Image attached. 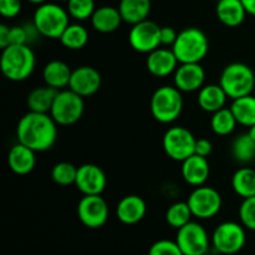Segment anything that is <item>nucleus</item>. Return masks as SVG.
I'll return each instance as SVG.
<instances>
[{
    "label": "nucleus",
    "mask_w": 255,
    "mask_h": 255,
    "mask_svg": "<svg viewBox=\"0 0 255 255\" xmlns=\"http://www.w3.org/2000/svg\"><path fill=\"white\" fill-rule=\"evenodd\" d=\"M16 138L35 152H45L56 142L57 124L50 114L29 111L17 122Z\"/></svg>",
    "instance_id": "f257e3e1"
},
{
    "label": "nucleus",
    "mask_w": 255,
    "mask_h": 255,
    "mask_svg": "<svg viewBox=\"0 0 255 255\" xmlns=\"http://www.w3.org/2000/svg\"><path fill=\"white\" fill-rule=\"evenodd\" d=\"M36 59L29 45H9L1 50L0 67L7 80L14 82L29 79L35 70Z\"/></svg>",
    "instance_id": "f03ea898"
},
{
    "label": "nucleus",
    "mask_w": 255,
    "mask_h": 255,
    "mask_svg": "<svg viewBox=\"0 0 255 255\" xmlns=\"http://www.w3.org/2000/svg\"><path fill=\"white\" fill-rule=\"evenodd\" d=\"M172 50L179 64H201L209 51V40L198 27H186L178 32Z\"/></svg>",
    "instance_id": "7ed1b4c3"
},
{
    "label": "nucleus",
    "mask_w": 255,
    "mask_h": 255,
    "mask_svg": "<svg viewBox=\"0 0 255 255\" xmlns=\"http://www.w3.org/2000/svg\"><path fill=\"white\" fill-rule=\"evenodd\" d=\"M39 35L47 39H60L62 32L70 25V14L56 2H44L37 5L32 16Z\"/></svg>",
    "instance_id": "20e7f679"
},
{
    "label": "nucleus",
    "mask_w": 255,
    "mask_h": 255,
    "mask_svg": "<svg viewBox=\"0 0 255 255\" xmlns=\"http://www.w3.org/2000/svg\"><path fill=\"white\" fill-rule=\"evenodd\" d=\"M149 110L159 124H172L176 121L183 110V96L176 86H162L153 92L149 102Z\"/></svg>",
    "instance_id": "39448f33"
},
{
    "label": "nucleus",
    "mask_w": 255,
    "mask_h": 255,
    "mask_svg": "<svg viewBox=\"0 0 255 255\" xmlns=\"http://www.w3.org/2000/svg\"><path fill=\"white\" fill-rule=\"evenodd\" d=\"M219 85L232 100L248 96L255 86L254 71L243 62H232L222 71Z\"/></svg>",
    "instance_id": "423d86ee"
},
{
    "label": "nucleus",
    "mask_w": 255,
    "mask_h": 255,
    "mask_svg": "<svg viewBox=\"0 0 255 255\" xmlns=\"http://www.w3.org/2000/svg\"><path fill=\"white\" fill-rule=\"evenodd\" d=\"M84 111V97L72 90L64 89L57 92L50 115L60 126H71L81 120Z\"/></svg>",
    "instance_id": "0eeeda50"
},
{
    "label": "nucleus",
    "mask_w": 255,
    "mask_h": 255,
    "mask_svg": "<svg viewBox=\"0 0 255 255\" xmlns=\"http://www.w3.org/2000/svg\"><path fill=\"white\" fill-rule=\"evenodd\" d=\"M247 236L243 224L237 222H223L214 229L212 244L217 253L233 255L239 253L246 244Z\"/></svg>",
    "instance_id": "6e6552de"
},
{
    "label": "nucleus",
    "mask_w": 255,
    "mask_h": 255,
    "mask_svg": "<svg viewBox=\"0 0 255 255\" xmlns=\"http://www.w3.org/2000/svg\"><path fill=\"white\" fill-rule=\"evenodd\" d=\"M197 138L188 128L182 126L171 127L163 134L162 146L171 159L183 162L194 154Z\"/></svg>",
    "instance_id": "1a4fd4ad"
},
{
    "label": "nucleus",
    "mask_w": 255,
    "mask_h": 255,
    "mask_svg": "<svg viewBox=\"0 0 255 255\" xmlns=\"http://www.w3.org/2000/svg\"><path fill=\"white\" fill-rule=\"evenodd\" d=\"M193 217L209 219L216 217L222 209V196L216 188L208 186L196 187L187 199Z\"/></svg>",
    "instance_id": "9d476101"
},
{
    "label": "nucleus",
    "mask_w": 255,
    "mask_h": 255,
    "mask_svg": "<svg viewBox=\"0 0 255 255\" xmlns=\"http://www.w3.org/2000/svg\"><path fill=\"white\" fill-rule=\"evenodd\" d=\"M176 242L183 255H204L209 252V237L202 224L189 222L178 229Z\"/></svg>",
    "instance_id": "9b49d317"
},
{
    "label": "nucleus",
    "mask_w": 255,
    "mask_h": 255,
    "mask_svg": "<svg viewBox=\"0 0 255 255\" xmlns=\"http://www.w3.org/2000/svg\"><path fill=\"white\" fill-rule=\"evenodd\" d=\"M128 42L134 51L149 54L161 46V27L148 19L132 25Z\"/></svg>",
    "instance_id": "f8f14e48"
},
{
    "label": "nucleus",
    "mask_w": 255,
    "mask_h": 255,
    "mask_svg": "<svg viewBox=\"0 0 255 255\" xmlns=\"http://www.w3.org/2000/svg\"><path fill=\"white\" fill-rule=\"evenodd\" d=\"M77 217L87 228H101L109 219L107 202L102 198L101 194L84 196L77 204Z\"/></svg>",
    "instance_id": "ddd939ff"
},
{
    "label": "nucleus",
    "mask_w": 255,
    "mask_h": 255,
    "mask_svg": "<svg viewBox=\"0 0 255 255\" xmlns=\"http://www.w3.org/2000/svg\"><path fill=\"white\" fill-rule=\"evenodd\" d=\"M75 186L84 196L102 194L107 186V177L97 164H82L77 168Z\"/></svg>",
    "instance_id": "4468645a"
},
{
    "label": "nucleus",
    "mask_w": 255,
    "mask_h": 255,
    "mask_svg": "<svg viewBox=\"0 0 255 255\" xmlns=\"http://www.w3.org/2000/svg\"><path fill=\"white\" fill-rule=\"evenodd\" d=\"M101 84V74L95 67L80 66L72 70L69 89L81 97H90L99 91Z\"/></svg>",
    "instance_id": "2eb2a0df"
},
{
    "label": "nucleus",
    "mask_w": 255,
    "mask_h": 255,
    "mask_svg": "<svg viewBox=\"0 0 255 255\" xmlns=\"http://www.w3.org/2000/svg\"><path fill=\"white\" fill-rule=\"evenodd\" d=\"M204 80L206 71L201 64H179L173 75L174 86L182 92L199 91Z\"/></svg>",
    "instance_id": "dca6fc26"
},
{
    "label": "nucleus",
    "mask_w": 255,
    "mask_h": 255,
    "mask_svg": "<svg viewBox=\"0 0 255 255\" xmlns=\"http://www.w3.org/2000/svg\"><path fill=\"white\" fill-rule=\"evenodd\" d=\"M178 64L179 61L177 60L173 50L166 47H158L154 51L149 52L146 60L147 70L156 77H167L174 74Z\"/></svg>",
    "instance_id": "f3484780"
},
{
    "label": "nucleus",
    "mask_w": 255,
    "mask_h": 255,
    "mask_svg": "<svg viewBox=\"0 0 255 255\" xmlns=\"http://www.w3.org/2000/svg\"><path fill=\"white\" fill-rule=\"evenodd\" d=\"M147 212V204L142 197L129 194L124 197L117 203L116 217L121 223L126 226H133L144 218Z\"/></svg>",
    "instance_id": "a211bd4d"
},
{
    "label": "nucleus",
    "mask_w": 255,
    "mask_h": 255,
    "mask_svg": "<svg viewBox=\"0 0 255 255\" xmlns=\"http://www.w3.org/2000/svg\"><path fill=\"white\" fill-rule=\"evenodd\" d=\"M181 172L186 183H188L189 186L199 187L203 186L208 179L211 166L206 157L194 153L182 162Z\"/></svg>",
    "instance_id": "6ab92c4d"
},
{
    "label": "nucleus",
    "mask_w": 255,
    "mask_h": 255,
    "mask_svg": "<svg viewBox=\"0 0 255 255\" xmlns=\"http://www.w3.org/2000/svg\"><path fill=\"white\" fill-rule=\"evenodd\" d=\"M35 153L36 152L34 149L17 142L10 148L9 153H7V166L15 174L26 176L30 172L34 171L35 166H36Z\"/></svg>",
    "instance_id": "aec40b11"
},
{
    "label": "nucleus",
    "mask_w": 255,
    "mask_h": 255,
    "mask_svg": "<svg viewBox=\"0 0 255 255\" xmlns=\"http://www.w3.org/2000/svg\"><path fill=\"white\" fill-rule=\"evenodd\" d=\"M90 20L92 27L101 34H111L116 31L124 21L119 7L109 6V5L97 7Z\"/></svg>",
    "instance_id": "412c9836"
},
{
    "label": "nucleus",
    "mask_w": 255,
    "mask_h": 255,
    "mask_svg": "<svg viewBox=\"0 0 255 255\" xmlns=\"http://www.w3.org/2000/svg\"><path fill=\"white\" fill-rule=\"evenodd\" d=\"M216 14L223 25L228 27H238L243 24L248 12L241 0H218Z\"/></svg>",
    "instance_id": "4be33fe9"
},
{
    "label": "nucleus",
    "mask_w": 255,
    "mask_h": 255,
    "mask_svg": "<svg viewBox=\"0 0 255 255\" xmlns=\"http://www.w3.org/2000/svg\"><path fill=\"white\" fill-rule=\"evenodd\" d=\"M71 74L72 70L66 62L61 60H52L45 65L42 70V79H44L45 85L60 91L65 87H69Z\"/></svg>",
    "instance_id": "5701e85b"
},
{
    "label": "nucleus",
    "mask_w": 255,
    "mask_h": 255,
    "mask_svg": "<svg viewBox=\"0 0 255 255\" xmlns=\"http://www.w3.org/2000/svg\"><path fill=\"white\" fill-rule=\"evenodd\" d=\"M228 99L229 97L227 96L226 91L222 89L219 84L206 85L198 92L199 107L208 114H214L226 107Z\"/></svg>",
    "instance_id": "b1692460"
},
{
    "label": "nucleus",
    "mask_w": 255,
    "mask_h": 255,
    "mask_svg": "<svg viewBox=\"0 0 255 255\" xmlns=\"http://www.w3.org/2000/svg\"><path fill=\"white\" fill-rule=\"evenodd\" d=\"M151 7V0H120L119 4L122 20L131 25L148 19Z\"/></svg>",
    "instance_id": "393cba45"
},
{
    "label": "nucleus",
    "mask_w": 255,
    "mask_h": 255,
    "mask_svg": "<svg viewBox=\"0 0 255 255\" xmlns=\"http://www.w3.org/2000/svg\"><path fill=\"white\" fill-rule=\"evenodd\" d=\"M57 92H59V90L52 89V87L47 86V85L46 86L35 87L27 95L26 105L29 111L50 114Z\"/></svg>",
    "instance_id": "a878e982"
},
{
    "label": "nucleus",
    "mask_w": 255,
    "mask_h": 255,
    "mask_svg": "<svg viewBox=\"0 0 255 255\" xmlns=\"http://www.w3.org/2000/svg\"><path fill=\"white\" fill-rule=\"evenodd\" d=\"M232 187L237 196L246 199L255 196V169L242 167L232 177Z\"/></svg>",
    "instance_id": "bb28decb"
},
{
    "label": "nucleus",
    "mask_w": 255,
    "mask_h": 255,
    "mask_svg": "<svg viewBox=\"0 0 255 255\" xmlns=\"http://www.w3.org/2000/svg\"><path fill=\"white\" fill-rule=\"evenodd\" d=\"M231 110L236 116L238 125L246 127H252L255 125V96L253 95L233 100Z\"/></svg>",
    "instance_id": "cd10ccee"
},
{
    "label": "nucleus",
    "mask_w": 255,
    "mask_h": 255,
    "mask_svg": "<svg viewBox=\"0 0 255 255\" xmlns=\"http://www.w3.org/2000/svg\"><path fill=\"white\" fill-rule=\"evenodd\" d=\"M59 40L66 49L81 50L89 42V31L81 24H70Z\"/></svg>",
    "instance_id": "c85d7f7f"
},
{
    "label": "nucleus",
    "mask_w": 255,
    "mask_h": 255,
    "mask_svg": "<svg viewBox=\"0 0 255 255\" xmlns=\"http://www.w3.org/2000/svg\"><path fill=\"white\" fill-rule=\"evenodd\" d=\"M232 156L239 163H251L255 159V141L249 133H242L232 143Z\"/></svg>",
    "instance_id": "c756f323"
},
{
    "label": "nucleus",
    "mask_w": 255,
    "mask_h": 255,
    "mask_svg": "<svg viewBox=\"0 0 255 255\" xmlns=\"http://www.w3.org/2000/svg\"><path fill=\"white\" fill-rule=\"evenodd\" d=\"M237 125H238V122H237V119L232 112L231 107H223L219 111L212 114V131L218 136H229L236 129Z\"/></svg>",
    "instance_id": "7c9ffc66"
},
{
    "label": "nucleus",
    "mask_w": 255,
    "mask_h": 255,
    "mask_svg": "<svg viewBox=\"0 0 255 255\" xmlns=\"http://www.w3.org/2000/svg\"><path fill=\"white\" fill-rule=\"evenodd\" d=\"M192 217H193V214H192L187 201L176 202V203L171 204L166 212L167 224L172 228H176L177 231L188 224L192 221Z\"/></svg>",
    "instance_id": "2f4dec72"
},
{
    "label": "nucleus",
    "mask_w": 255,
    "mask_h": 255,
    "mask_svg": "<svg viewBox=\"0 0 255 255\" xmlns=\"http://www.w3.org/2000/svg\"><path fill=\"white\" fill-rule=\"evenodd\" d=\"M77 168L70 162H59L51 169V178L59 186H71L75 184L77 176Z\"/></svg>",
    "instance_id": "473e14b6"
},
{
    "label": "nucleus",
    "mask_w": 255,
    "mask_h": 255,
    "mask_svg": "<svg viewBox=\"0 0 255 255\" xmlns=\"http://www.w3.org/2000/svg\"><path fill=\"white\" fill-rule=\"evenodd\" d=\"M95 10H96L95 0H69L67 1V11L70 16L77 21L91 19Z\"/></svg>",
    "instance_id": "72a5a7b5"
},
{
    "label": "nucleus",
    "mask_w": 255,
    "mask_h": 255,
    "mask_svg": "<svg viewBox=\"0 0 255 255\" xmlns=\"http://www.w3.org/2000/svg\"><path fill=\"white\" fill-rule=\"evenodd\" d=\"M239 218L246 228L255 232V196L243 199L239 207Z\"/></svg>",
    "instance_id": "f704fd0d"
},
{
    "label": "nucleus",
    "mask_w": 255,
    "mask_h": 255,
    "mask_svg": "<svg viewBox=\"0 0 255 255\" xmlns=\"http://www.w3.org/2000/svg\"><path fill=\"white\" fill-rule=\"evenodd\" d=\"M147 255H183L176 241L162 239L153 243Z\"/></svg>",
    "instance_id": "c9c22d12"
},
{
    "label": "nucleus",
    "mask_w": 255,
    "mask_h": 255,
    "mask_svg": "<svg viewBox=\"0 0 255 255\" xmlns=\"http://www.w3.org/2000/svg\"><path fill=\"white\" fill-rule=\"evenodd\" d=\"M21 7V0H0V14L7 19L17 16Z\"/></svg>",
    "instance_id": "e433bc0d"
},
{
    "label": "nucleus",
    "mask_w": 255,
    "mask_h": 255,
    "mask_svg": "<svg viewBox=\"0 0 255 255\" xmlns=\"http://www.w3.org/2000/svg\"><path fill=\"white\" fill-rule=\"evenodd\" d=\"M29 32L26 26L16 25L10 27V45H27Z\"/></svg>",
    "instance_id": "4c0bfd02"
},
{
    "label": "nucleus",
    "mask_w": 255,
    "mask_h": 255,
    "mask_svg": "<svg viewBox=\"0 0 255 255\" xmlns=\"http://www.w3.org/2000/svg\"><path fill=\"white\" fill-rule=\"evenodd\" d=\"M178 32L171 26H162L161 27V45L163 46H173L176 42Z\"/></svg>",
    "instance_id": "58836bf2"
},
{
    "label": "nucleus",
    "mask_w": 255,
    "mask_h": 255,
    "mask_svg": "<svg viewBox=\"0 0 255 255\" xmlns=\"http://www.w3.org/2000/svg\"><path fill=\"white\" fill-rule=\"evenodd\" d=\"M212 151H213V144L208 138H198L196 142V148H194V153L198 156L206 157L208 158L211 156Z\"/></svg>",
    "instance_id": "ea45409f"
},
{
    "label": "nucleus",
    "mask_w": 255,
    "mask_h": 255,
    "mask_svg": "<svg viewBox=\"0 0 255 255\" xmlns=\"http://www.w3.org/2000/svg\"><path fill=\"white\" fill-rule=\"evenodd\" d=\"M10 45V26L6 24L0 25V49H5Z\"/></svg>",
    "instance_id": "a19ab883"
},
{
    "label": "nucleus",
    "mask_w": 255,
    "mask_h": 255,
    "mask_svg": "<svg viewBox=\"0 0 255 255\" xmlns=\"http://www.w3.org/2000/svg\"><path fill=\"white\" fill-rule=\"evenodd\" d=\"M246 7L247 12L252 16H255V0H241Z\"/></svg>",
    "instance_id": "79ce46f5"
},
{
    "label": "nucleus",
    "mask_w": 255,
    "mask_h": 255,
    "mask_svg": "<svg viewBox=\"0 0 255 255\" xmlns=\"http://www.w3.org/2000/svg\"><path fill=\"white\" fill-rule=\"evenodd\" d=\"M248 133H249V136H251L252 138H253L254 141H255V125H253V126H252V127H249Z\"/></svg>",
    "instance_id": "37998d69"
},
{
    "label": "nucleus",
    "mask_w": 255,
    "mask_h": 255,
    "mask_svg": "<svg viewBox=\"0 0 255 255\" xmlns=\"http://www.w3.org/2000/svg\"><path fill=\"white\" fill-rule=\"evenodd\" d=\"M29 2H31V4H35V5H41L44 4V2H46L47 0H27Z\"/></svg>",
    "instance_id": "c03bdc74"
},
{
    "label": "nucleus",
    "mask_w": 255,
    "mask_h": 255,
    "mask_svg": "<svg viewBox=\"0 0 255 255\" xmlns=\"http://www.w3.org/2000/svg\"><path fill=\"white\" fill-rule=\"evenodd\" d=\"M204 255H221V254L217 253V252H216V253H209V252H208V253H206Z\"/></svg>",
    "instance_id": "a18cd8bd"
},
{
    "label": "nucleus",
    "mask_w": 255,
    "mask_h": 255,
    "mask_svg": "<svg viewBox=\"0 0 255 255\" xmlns=\"http://www.w3.org/2000/svg\"><path fill=\"white\" fill-rule=\"evenodd\" d=\"M57 1H62V2H67L69 0H57Z\"/></svg>",
    "instance_id": "49530a36"
}]
</instances>
